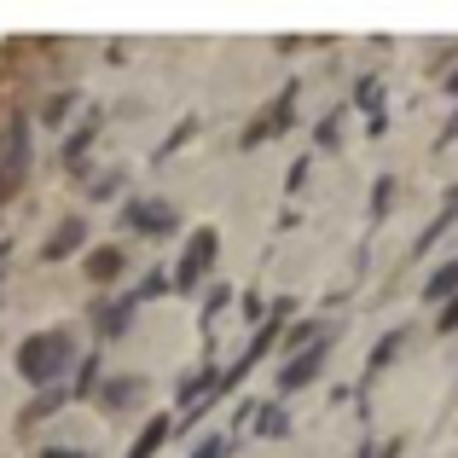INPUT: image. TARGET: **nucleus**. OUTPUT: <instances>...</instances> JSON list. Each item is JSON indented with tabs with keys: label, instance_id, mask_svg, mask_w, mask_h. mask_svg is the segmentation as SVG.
<instances>
[{
	"label": "nucleus",
	"instance_id": "6",
	"mask_svg": "<svg viewBox=\"0 0 458 458\" xmlns=\"http://www.w3.org/2000/svg\"><path fill=\"white\" fill-rule=\"evenodd\" d=\"M209 244H215V238H209V233H198V250H191V256H186V284L198 279L203 267H209Z\"/></svg>",
	"mask_w": 458,
	"mask_h": 458
},
{
	"label": "nucleus",
	"instance_id": "5",
	"mask_svg": "<svg viewBox=\"0 0 458 458\" xmlns=\"http://www.w3.org/2000/svg\"><path fill=\"white\" fill-rule=\"evenodd\" d=\"M88 273H93V279H116V273H123V256H116V250H93Z\"/></svg>",
	"mask_w": 458,
	"mask_h": 458
},
{
	"label": "nucleus",
	"instance_id": "3",
	"mask_svg": "<svg viewBox=\"0 0 458 458\" xmlns=\"http://www.w3.org/2000/svg\"><path fill=\"white\" fill-rule=\"evenodd\" d=\"M81 233H88V226H81V221H64V226H58V238H47V261L70 256V250L81 244Z\"/></svg>",
	"mask_w": 458,
	"mask_h": 458
},
{
	"label": "nucleus",
	"instance_id": "7",
	"mask_svg": "<svg viewBox=\"0 0 458 458\" xmlns=\"http://www.w3.org/2000/svg\"><path fill=\"white\" fill-rule=\"evenodd\" d=\"M134 389H140L134 377H128V383H111V389H105V406H128V394H134Z\"/></svg>",
	"mask_w": 458,
	"mask_h": 458
},
{
	"label": "nucleus",
	"instance_id": "8",
	"mask_svg": "<svg viewBox=\"0 0 458 458\" xmlns=\"http://www.w3.org/2000/svg\"><path fill=\"white\" fill-rule=\"evenodd\" d=\"M198 458H221V441H209V447H203Z\"/></svg>",
	"mask_w": 458,
	"mask_h": 458
},
{
	"label": "nucleus",
	"instance_id": "9",
	"mask_svg": "<svg viewBox=\"0 0 458 458\" xmlns=\"http://www.w3.org/2000/svg\"><path fill=\"white\" fill-rule=\"evenodd\" d=\"M47 458H81V453H47Z\"/></svg>",
	"mask_w": 458,
	"mask_h": 458
},
{
	"label": "nucleus",
	"instance_id": "1",
	"mask_svg": "<svg viewBox=\"0 0 458 458\" xmlns=\"http://www.w3.org/2000/svg\"><path fill=\"white\" fill-rule=\"evenodd\" d=\"M70 348H76L70 331H41V336H30V343L18 348V371L30 383H53L58 371L70 366Z\"/></svg>",
	"mask_w": 458,
	"mask_h": 458
},
{
	"label": "nucleus",
	"instance_id": "4",
	"mask_svg": "<svg viewBox=\"0 0 458 458\" xmlns=\"http://www.w3.org/2000/svg\"><path fill=\"white\" fill-rule=\"evenodd\" d=\"M163 436H168V418H151V424H146V436L134 441V453H128V458H151L157 447H163Z\"/></svg>",
	"mask_w": 458,
	"mask_h": 458
},
{
	"label": "nucleus",
	"instance_id": "2",
	"mask_svg": "<svg viewBox=\"0 0 458 458\" xmlns=\"http://www.w3.org/2000/svg\"><path fill=\"white\" fill-rule=\"evenodd\" d=\"M134 233H168V203H128L123 215Z\"/></svg>",
	"mask_w": 458,
	"mask_h": 458
}]
</instances>
